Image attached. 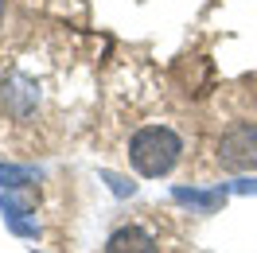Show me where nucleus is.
I'll use <instances>...</instances> for the list:
<instances>
[{
    "instance_id": "f257e3e1",
    "label": "nucleus",
    "mask_w": 257,
    "mask_h": 253,
    "mask_svg": "<svg viewBox=\"0 0 257 253\" xmlns=\"http://www.w3.org/2000/svg\"><path fill=\"white\" fill-rule=\"evenodd\" d=\"M179 156H183V141H179L176 129H168V125H145V129H137L133 141H128V164L145 179L172 175Z\"/></svg>"
},
{
    "instance_id": "f03ea898",
    "label": "nucleus",
    "mask_w": 257,
    "mask_h": 253,
    "mask_svg": "<svg viewBox=\"0 0 257 253\" xmlns=\"http://www.w3.org/2000/svg\"><path fill=\"white\" fill-rule=\"evenodd\" d=\"M218 164L226 172H257V125L238 121L218 137Z\"/></svg>"
},
{
    "instance_id": "7ed1b4c3",
    "label": "nucleus",
    "mask_w": 257,
    "mask_h": 253,
    "mask_svg": "<svg viewBox=\"0 0 257 253\" xmlns=\"http://www.w3.org/2000/svg\"><path fill=\"white\" fill-rule=\"evenodd\" d=\"M105 253H160V241L148 234L145 226H117L105 241Z\"/></svg>"
},
{
    "instance_id": "20e7f679",
    "label": "nucleus",
    "mask_w": 257,
    "mask_h": 253,
    "mask_svg": "<svg viewBox=\"0 0 257 253\" xmlns=\"http://www.w3.org/2000/svg\"><path fill=\"white\" fill-rule=\"evenodd\" d=\"M35 203H39V191H35V183H12V187H4V195H0L4 214H32Z\"/></svg>"
},
{
    "instance_id": "39448f33",
    "label": "nucleus",
    "mask_w": 257,
    "mask_h": 253,
    "mask_svg": "<svg viewBox=\"0 0 257 253\" xmlns=\"http://www.w3.org/2000/svg\"><path fill=\"white\" fill-rule=\"evenodd\" d=\"M0 20H4V0H0Z\"/></svg>"
}]
</instances>
